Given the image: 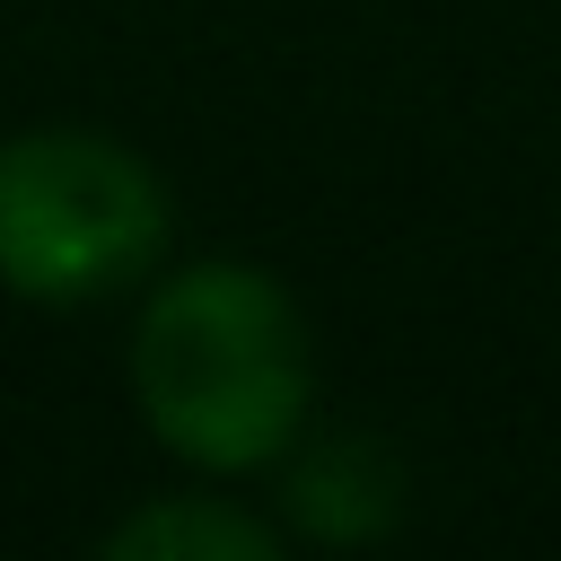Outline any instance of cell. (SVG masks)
<instances>
[{
    "label": "cell",
    "instance_id": "1",
    "mask_svg": "<svg viewBox=\"0 0 561 561\" xmlns=\"http://www.w3.org/2000/svg\"><path fill=\"white\" fill-rule=\"evenodd\" d=\"M131 394L167 456L202 473L280 465L316 403L307 316L263 263H184L131 324Z\"/></svg>",
    "mask_w": 561,
    "mask_h": 561
},
{
    "label": "cell",
    "instance_id": "2",
    "mask_svg": "<svg viewBox=\"0 0 561 561\" xmlns=\"http://www.w3.org/2000/svg\"><path fill=\"white\" fill-rule=\"evenodd\" d=\"M167 254V184L105 131L0 140V289L35 307H96Z\"/></svg>",
    "mask_w": 561,
    "mask_h": 561
},
{
    "label": "cell",
    "instance_id": "3",
    "mask_svg": "<svg viewBox=\"0 0 561 561\" xmlns=\"http://www.w3.org/2000/svg\"><path fill=\"white\" fill-rule=\"evenodd\" d=\"M289 526L316 543H377L403 526V465L377 438H316L289 465Z\"/></svg>",
    "mask_w": 561,
    "mask_h": 561
},
{
    "label": "cell",
    "instance_id": "4",
    "mask_svg": "<svg viewBox=\"0 0 561 561\" xmlns=\"http://www.w3.org/2000/svg\"><path fill=\"white\" fill-rule=\"evenodd\" d=\"M105 552H114V561H272V552H280V526L245 517L237 500L184 491V500L131 508V517L105 535Z\"/></svg>",
    "mask_w": 561,
    "mask_h": 561
}]
</instances>
